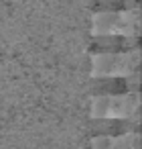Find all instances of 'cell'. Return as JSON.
<instances>
[{
	"label": "cell",
	"instance_id": "277c9868",
	"mask_svg": "<svg viewBox=\"0 0 142 149\" xmlns=\"http://www.w3.org/2000/svg\"><path fill=\"white\" fill-rule=\"evenodd\" d=\"M89 149H140V133L128 131L122 135H97L89 141Z\"/></svg>",
	"mask_w": 142,
	"mask_h": 149
},
{
	"label": "cell",
	"instance_id": "3957f363",
	"mask_svg": "<svg viewBox=\"0 0 142 149\" xmlns=\"http://www.w3.org/2000/svg\"><path fill=\"white\" fill-rule=\"evenodd\" d=\"M93 37H140V6L126 10H104L91 17Z\"/></svg>",
	"mask_w": 142,
	"mask_h": 149
},
{
	"label": "cell",
	"instance_id": "5b68a950",
	"mask_svg": "<svg viewBox=\"0 0 142 149\" xmlns=\"http://www.w3.org/2000/svg\"><path fill=\"white\" fill-rule=\"evenodd\" d=\"M93 2V13H104V10H126V8H138L140 0H91Z\"/></svg>",
	"mask_w": 142,
	"mask_h": 149
},
{
	"label": "cell",
	"instance_id": "6da1fadb",
	"mask_svg": "<svg viewBox=\"0 0 142 149\" xmlns=\"http://www.w3.org/2000/svg\"><path fill=\"white\" fill-rule=\"evenodd\" d=\"M140 92L128 90L124 94H97L89 102V116L93 120H138Z\"/></svg>",
	"mask_w": 142,
	"mask_h": 149
},
{
	"label": "cell",
	"instance_id": "7a4b0ae2",
	"mask_svg": "<svg viewBox=\"0 0 142 149\" xmlns=\"http://www.w3.org/2000/svg\"><path fill=\"white\" fill-rule=\"evenodd\" d=\"M140 68V47L126 51H93L91 53V78L116 80L136 74Z\"/></svg>",
	"mask_w": 142,
	"mask_h": 149
}]
</instances>
